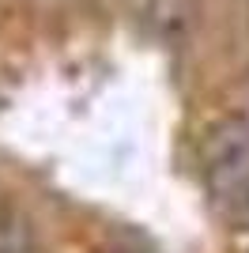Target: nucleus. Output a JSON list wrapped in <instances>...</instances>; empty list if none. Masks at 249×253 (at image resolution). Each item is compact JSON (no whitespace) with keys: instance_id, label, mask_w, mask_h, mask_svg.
I'll use <instances>...</instances> for the list:
<instances>
[{"instance_id":"1","label":"nucleus","mask_w":249,"mask_h":253,"mask_svg":"<svg viewBox=\"0 0 249 253\" xmlns=\"http://www.w3.org/2000/svg\"><path fill=\"white\" fill-rule=\"evenodd\" d=\"M204 181L211 204L238 231H249V125L227 121L208 144Z\"/></svg>"},{"instance_id":"2","label":"nucleus","mask_w":249,"mask_h":253,"mask_svg":"<svg viewBox=\"0 0 249 253\" xmlns=\"http://www.w3.org/2000/svg\"><path fill=\"white\" fill-rule=\"evenodd\" d=\"M27 246H31V227L0 197V253H27Z\"/></svg>"}]
</instances>
